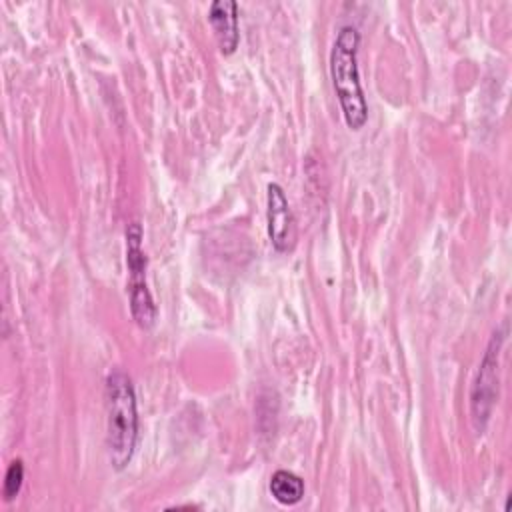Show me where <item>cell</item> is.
Wrapping results in <instances>:
<instances>
[{
    "label": "cell",
    "instance_id": "obj_1",
    "mask_svg": "<svg viewBox=\"0 0 512 512\" xmlns=\"http://www.w3.org/2000/svg\"><path fill=\"white\" fill-rule=\"evenodd\" d=\"M104 398L108 460L116 470H122L132 460L138 440V408L130 376L118 368L112 370L106 376Z\"/></svg>",
    "mask_w": 512,
    "mask_h": 512
},
{
    "label": "cell",
    "instance_id": "obj_2",
    "mask_svg": "<svg viewBox=\"0 0 512 512\" xmlns=\"http://www.w3.org/2000/svg\"><path fill=\"white\" fill-rule=\"evenodd\" d=\"M360 32L356 26H342L330 50V76L338 96L344 122L350 130H360L368 120V102L358 72Z\"/></svg>",
    "mask_w": 512,
    "mask_h": 512
},
{
    "label": "cell",
    "instance_id": "obj_3",
    "mask_svg": "<svg viewBox=\"0 0 512 512\" xmlns=\"http://www.w3.org/2000/svg\"><path fill=\"white\" fill-rule=\"evenodd\" d=\"M126 266L130 314L140 328L148 330L156 322V304L146 282V254L142 250V226L138 222L126 228Z\"/></svg>",
    "mask_w": 512,
    "mask_h": 512
},
{
    "label": "cell",
    "instance_id": "obj_4",
    "mask_svg": "<svg viewBox=\"0 0 512 512\" xmlns=\"http://www.w3.org/2000/svg\"><path fill=\"white\" fill-rule=\"evenodd\" d=\"M506 340V328L496 330L486 346V352L482 356V362L478 366L476 380L472 384L470 392V414H472V424L478 432H484L496 398H498V360H500V350Z\"/></svg>",
    "mask_w": 512,
    "mask_h": 512
},
{
    "label": "cell",
    "instance_id": "obj_5",
    "mask_svg": "<svg viewBox=\"0 0 512 512\" xmlns=\"http://www.w3.org/2000/svg\"><path fill=\"white\" fill-rule=\"evenodd\" d=\"M266 220L268 236L276 252L292 250L296 242V222L286 198V192L280 184L270 182L266 188Z\"/></svg>",
    "mask_w": 512,
    "mask_h": 512
},
{
    "label": "cell",
    "instance_id": "obj_6",
    "mask_svg": "<svg viewBox=\"0 0 512 512\" xmlns=\"http://www.w3.org/2000/svg\"><path fill=\"white\" fill-rule=\"evenodd\" d=\"M208 22L214 30L222 54H232L238 48V4L234 0H214L208 8Z\"/></svg>",
    "mask_w": 512,
    "mask_h": 512
},
{
    "label": "cell",
    "instance_id": "obj_7",
    "mask_svg": "<svg viewBox=\"0 0 512 512\" xmlns=\"http://www.w3.org/2000/svg\"><path fill=\"white\" fill-rule=\"evenodd\" d=\"M268 490L278 504L294 506L304 496V480L290 470H276L270 478Z\"/></svg>",
    "mask_w": 512,
    "mask_h": 512
},
{
    "label": "cell",
    "instance_id": "obj_8",
    "mask_svg": "<svg viewBox=\"0 0 512 512\" xmlns=\"http://www.w3.org/2000/svg\"><path fill=\"white\" fill-rule=\"evenodd\" d=\"M22 482H24V464L20 458L12 460L8 470H6V476H4V488H2V494H4V500L10 502L12 498L18 496L20 488H22Z\"/></svg>",
    "mask_w": 512,
    "mask_h": 512
}]
</instances>
